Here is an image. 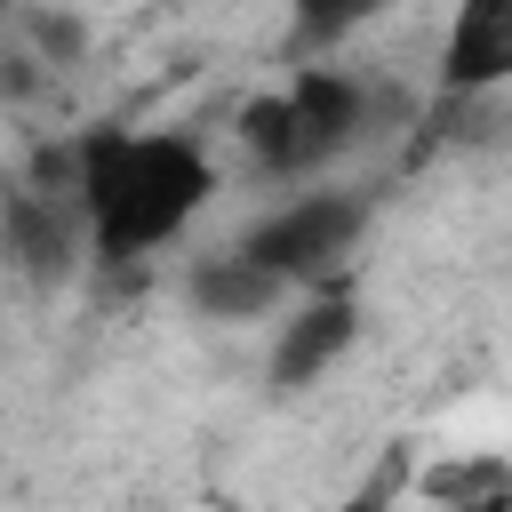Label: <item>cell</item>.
I'll return each mask as SVG.
<instances>
[{
  "instance_id": "6da1fadb",
  "label": "cell",
  "mask_w": 512,
  "mask_h": 512,
  "mask_svg": "<svg viewBox=\"0 0 512 512\" xmlns=\"http://www.w3.org/2000/svg\"><path fill=\"white\" fill-rule=\"evenodd\" d=\"M72 192H80L96 264L120 272V264H144L152 248H168L208 208L216 160L200 152V136H176V128H80Z\"/></svg>"
},
{
  "instance_id": "7a4b0ae2",
  "label": "cell",
  "mask_w": 512,
  "mask_h": 512,
  "mask_svg": "<svg viewBox=\"0 0 512 512\" xmlns=\"http://www.w3.org/2000/svg\"><path fill=\"white\" fill-rule=\"evenodd\" d=\"M368 112H376L368 80L328 72V64H296V80H288V88H272V96H256V104L240 112L248 168H256V176H272V184L320 176V168H336V160L368 136Z\"/></svg>"
},
{
  "instance_id": "3957f363",
  "label": "cell",
  "mask_w": 512,
  "mask_h": 512,
  "mask_svg": "<svg viewBox=\"0 0 512 512\" xmlns=\"http://www.w3.org/2000/svg\"><path fill=\"white\" fill-rule=\"evenodd\" d=\"M360 232H368V200H360V192H296L288 208L256 216L232 248H248V256H256L272 280H288V288H320V280H336V272L352 264Z\"/></svg>"
},
{
  "instance_id": "277c9868",
  "label": "cell",
  "mask_w": 512,
  "mask_h": 512,
  "mask_svg": "<svg viewBox=\"0 0 512 512\" xmlns=\"http://www.w3.org/2000/svg\"><path fill=\"white\" fill-rule=\"evenodd\" d=\"M72 184V176H64ZM64 184H8L0 192V256L32 280V288H56L80 272L88 248V216H80V192Z\"/></svg>"
},
{
  "instance_id": "5b68a950",
  "label": "cell",
  "mask_w": 512,
  "mask_h": 512,
  "mask_svg": "<svg viewBox=\"0 0 512 512\" xmlns=\"http://www.w3.org/2000/svg\"><path fill=\"white\" fill-rule=\"evenodd\" d=\"M352 336H360L352 280L336 272V280L304 288V304H296V312L280 320V336H272V392H304V384H320V376L352 352Z\"/></svg>"
},
{
  "instance_id": "8992f818",
  "label": "cell",
  "mask_w": 512,
  "mask_h": 512,
  "mask_svg": "<svg viewBox=\"0 0 512 512\" xmlns=\"http://www.w3.org/2000/svg\"><path fill=\"white\" fill-rule=\"evenodd\" d=\"M496 88H512V0H456L440 40V96L480 104Z\"/></svg>"
},
{
  "instance_id": "52a82bcc",
  "label": "cell",
  "mask_w": 512,
  "mask_h": 512,
  "mask_svg": "<svg viewBox=\"0 0 512 512\" xmlns=\"http://www.w3.org/2000/svg\"><path fill=\"white\" fill-rule=\"evenodd\" d=\"M280 288H288V280H272L248 248H216V256H200V264L184 272V296H192L200 320H256V312L280 304Z\"/></svg>"
},
{
  "instance_id": "ba28073f",
  "label": "cell",
  "mask_w": 512,
  "mask_h": 512,
  "mask_svg": "<svg viewBox=\"0 0 512 512\" xmlns=\"http://www.w3.org/2000/svg\"><path fill=\"white\" fill-rule=\"evenodd\" d=\"M392 0H288V56H328L360 24H376Z\"/></svg>"
}]
</instances>
